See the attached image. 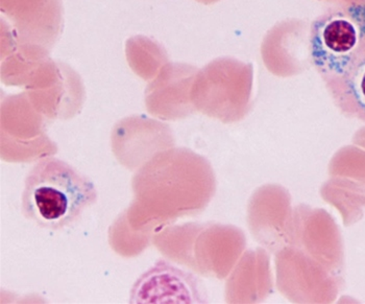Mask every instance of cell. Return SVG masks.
Wrapping results in <instances>:
<instances>
[{
    "label": "cell",
    "instance_id": "1",
    "mask_svg": "<svg viewBox=\"0 0 365 304\" xmlns=\"http://www.w3.org/2000/svg\"><path fill=\"white\" fill-rule=\"evenodd\" d=\"M98 201L93 182L63 160L46 157L26 176L22 215L42 228H64Z\"/></svg>",
    "mask_w": 365,
    "mask_h": 304
},
{
    "label": "cell",
    "instance_id": "2",
    "mask_svg": "<svg viewBox=\"0 0 365 304\" xmlns=\"http://www.w3.org/2000/svg\"><path fill=\"white\" fill-rule=\"evenodd\" d=\"M310 60L324 82L346 73L365 55V4L327 11L311 24Z\"/></svg>",
    "mask_w": 365,
    "mask_h": 304
},
{
    "label": "cell",
    "instance_id": "3",
    "mask_svg": "<svg viewBox=\"0 0 365 304\" xmlns=\"http://www.w3.org/2000/svg\"><path fill=\"white\" fill-rule=\"evenodd\" d=\"M1 12L17 45L51 51L58 41L63 26L61 0H1Z\"/></svg>",
    "mask_w": 365,
    "mask_h": 304
},
{
    "label": "cell",
    "instance_id": "4",
    "mask_svg": "<svg viewBox=\"0 0 365 304\" xmlns=\"http://www.w3.org/2000/svg\"><path fill=\"white\" fill-rule=\"evenodd\" d=\"M198 279L166 263H158L135 283L130 303H206Z\"/></svg>",
    "mask_w": 365,
    "mask_h": 304
},
{
    "label": "cell",
    "instance_id": "5",
    "mask_svg": "<svg viewBox=\"0 0 365 304\" xmlns=\"http://www.w3.org/2000/svg\"><path fill=\"white\" fill-rule=\"evenodd\" d=\"M324 83L344 116L365 121V55L346 73Z\"/></svg>",
    "mask_w": 365,
    "mask_h": 304
},
{
    "label": "cell",
    "instance_id": "6",
    "mask_svg": "<svg viewBox=\"0 0 365 304\" xmlns=\"http://www.w3.org/2000/svg\"><path fill=\"white\" fill-rule=\"evenodd\" d=\"M125 55L130 69L144 80H150L163 63V51L145 36H135L125 44Z\"/></svg>",
    "mask_w": 365,
    "mask_h": 304
}]
</instances>
